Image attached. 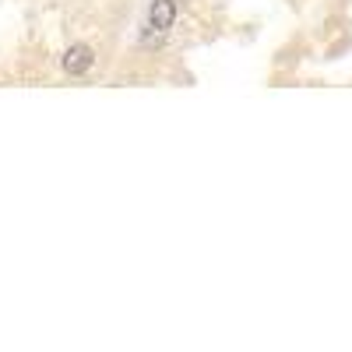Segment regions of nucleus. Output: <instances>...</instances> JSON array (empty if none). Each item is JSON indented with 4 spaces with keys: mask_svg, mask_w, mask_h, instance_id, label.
<instances>
[{
    "mask_svg": "<svg viewBox=\"0 0 352 352\" xmlns=\"http://www.w3.org/2000/svg\"><path fill=\"white\" fill-rule=\"evenodd\" d=\"M92 67H96V50L88 46V43H74V46H67L64 56H60V71H64L67 78H85Z\"/></svg>",
    "mask_w": 352,
    "mask_h": 352,
    "instance_id": "f257e3e1",
    "label": "nucleus"
},
{
    "mask_svg": "<svg viewBox=\"0 0 352 352\" xmlns=\"http://www.w3.org/2000/svg\"><path fill=\"white\" fill-rule=\"evenodd\" d=\"M176 14H180V4H176V0H152V8H148V25L155 28L159 36H166L169 28L176 25Z\"/></svg>",
    "mask_w": 352,
    "mask_h": 352,
    "instance_id": "f03ea898",
    "label": "nucleus"
}]
</instances>
